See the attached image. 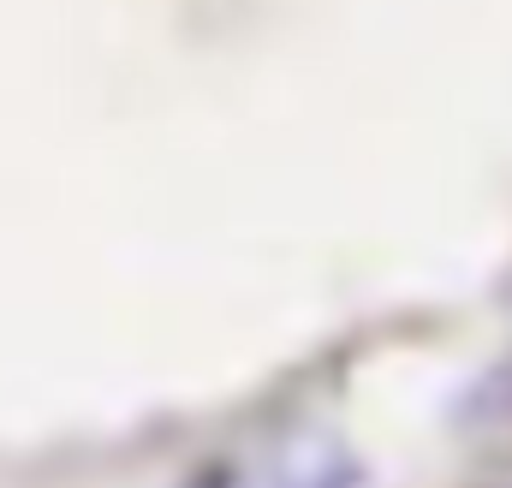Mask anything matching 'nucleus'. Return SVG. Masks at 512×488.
I'll return each instance as SVG.
<instances>
[{
	"instance_id": "obj_1",
	"label": "nucleus",
	"mask_w": 512,
	"mask_h": 488,
	"mask_svg": "<svg viewBox=\"0 0 512 488\" xmlns=\"http://www.w3.org/2000/svg\"><path fill=\"white\" fill-rule=\"evenodd\" d=\"M203 488H233V477H227V471H209V483Z\"/></svg>"
}]
</instances>
